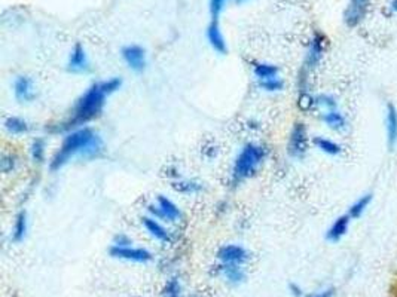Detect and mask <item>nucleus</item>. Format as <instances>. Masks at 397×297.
<instances>
[{"instance_id": "1", "label": "nucleus", "mask_w": 397, "mask_h": 297, "mask_svg": "<svg viewBox=\"0 0 397 297\" xmlns=\"http://www.w3.org/2000/svg\"><path fill=\"white\" fill-rule=\"evenodd\" d=\"M121 77H110L102 82H95L91 87L87 88L84 94H80L78 100L75 102L69 117L46 126L49 134H68L70 131H75L82 126H88L90 122L97 119L103 113V109L107 103V98L118 92L122 88Z\"/></svg>"}, {"instance_id": "2", "label": "nucleus", "mask_w": 397, "mask_h": 297, "mask_svg": "<svg viewBox=\"0 0 397 297\" xmlns=\"http://www.w3.org/2000/svg\"><path fill=\"white\" fill-rule=\"evenodd\" d=\"M105 153V141L102 136L91 126H82L64 136L61 144L49 161V170L57 173L69 165L73 159L95 161Z\"/></svg>"}, {"instance_id": "3", "label": "nucleus", "mask_w": 397, "mask_h": 297, "mask_svg": "<svg viewBox=\"0 0 397 297\" xmlns=\"http://www.w3.org/2000/svg\"><path fill=\"white\" fill-rule=\"evenodd\" d=\"M268 158V148L259 143H245L234 159L231 185L234 188L255 177Z\"/></svg>"}, {"instance_id": "4", "label": "nucleus", "mask_w": 397, "mask_h": 297, "mask_svg": "<svg viewBox=\"0 0 397 297\" xmlns=\"http://www.w3.org/2000/svg\"><path fill=\"white\" fill-rule=\"evenodd\" d=\"M147 214L161 222L169 223H179L184 220V212H181L179 205L165 195H159L155 204H151L147 207Z\"/></svg>"}, {"instance_id": "5", "label": "nucleus", "mask_w": 397, "mask_h": 297, "mask_svg": "<svg viewBox=\"0 0 397 297\" xmlns=\"http://www.w3.org/2000/svg\"><path fill=\"white\" fill-rule=\"evenodd\" d=\"M326 48H327V39H326L323 33H320V31L314 33L309 43H308L305 60H304V64H302L301 69H304L308 73H312L314 70L319 69V65L323 61Z\"/></svg>"}, {"instance_id": "6", "label": "nucleus", "mask_w": 397, "mask_h": 297, "mask_svg": "<svg viewBox=\"0 0 397 297\" xmlns=\"http://www.w3.org/2000/svg\"><path fill=\"white\" fill-rule=\"evenodd\" d=\"M308 129L304 122H296L290 131L287 153L293 159H304L308 152Z\"/></svg>"}, {"instance_id": "7", "label": "nucleus", "mask_w": 397, "mask_h": 297, "mask_svg": "<svg viewBox=\"0 0 397 297\" xmlns=\"http://www.w3.org/2000/svg\"><path fill=\"white\" fill-rule=\"evenodd\" d=\"M109 254L113 259L132 261V263H143V265L154 259L152 253L147 249H143V247H136V245H128V247L110 245Z\"/></svg>"}, {"instance_id": "8", "label": "nucleus", "mask_w": 397, "mask_h": 297, "mask_svg": "<svg viewBox=\"0 0 397 297\" xmlns=\"http://www.w3.org/2000/svg\"><path fill=\"white\" fill-rule=\"evenodd\" d=\"M121 57L131 72L142 73L146 69L147 54H146V49L140 45L131 43V45L124 46L121 49Z\"/></svg>"}, {"instance_id": "9", "label": "nucleus", "mask_w": 397, "mask_h": 297, "mask_svg": "<svg viewBox=\"0 0 397 297\" xmlns=\"http://www.w3.org/2000/svg\"><path fill=\"white\" fill-rule=\"evenodd\" d=\"M65 70L72 75H87L91 72V61L84 45L76 43L69 54Z\"/></svg>"}, {"instance_id": "10", "label": "nucleus", "mask_w": 397, "mask_h": 297, "mask_svg": "<svg viewBox=\"0 0 397 297\" xmlns=\"http://www.w3.org/2000/svg\"><path fill=\"white\" fill-rule=\"evenodd\" d=\"M249 259H250L249 252H247L240 244H226L221 247L218 252V260L219 263H222V265L244 266Z\"/></svg>"}, {"instance_id": "11", "label": "nucleus", "mask_w": 397, "mask_h": 297, "mask_svg": "<svg viewBox=\"0 0 397 297\" xmlns=\"http://www.w3.org/2000/svg\"><path fill=\"white\" fill-rule=\"evenodd\" d=\"M14 97L20 104H31L36 100V87L30 76L21 75L14 80Z\"/></svg>"}, {"instance_id": "12", "label": "nucleus", "mask_w": 397, "mask_h": 297, "mask_svg": "<svg viewBox=\"0 0 397 297\" xmlns=\"http://www.w3.org/2000/svg\"><path fill=\"white\" fill-rule=\"evenodd\" d=\"M369 5L371 0H350L349 6H346L344 12V23L351 28L361 24L363 20L366 18Z\"/></svg>"}, {"instance_id": "13", "label": "nucleus", "mask_w": 397, "mask_h": 297, "mask_svg": "<svg viewBox=\"0 0 397 297\" xmlns=\"http://www.w3.org/2000/svg\"><path fill=\"white\" fill-rule=\"evenodd\" d=\"M142 225L146 229L149 237H152L155 241H158L164 245L173 242V234L161 223V220H158L152 216H144V217H142Z\"/></svg>"}, {"instance_id": "14", "label": "nucleus", "mask_w": 397, "mask_h": 297, "mask_svg": "<svg viewBox=\"0 0 397 297\" xmlns=\"http://www.w3.org/2000/svg\"><path fill=\"white\" fill-rule=\"evenodd\" d=\"M206 36L214 53H218L219 55H225L228 53V42L219 24V20H211L206 30Z\"/></svg>"}, {"instance_id": "15", "label": "nucleus", "mask_w": 397, "mask_h": 297, "mask_svg": "<svg viewBox=\"0 0 397 297\" xmlns=\"http://www.w3.org/2000/svg\"><path fill=\"white\" fill-rule=\"evenodd\" d=\"M218 274L225 279L229 286H233V287L241 286L245 281L244 266H240V265H222V263H219Z\"/></svg>"}, {"instance_id": "16", "label": "nucleus", "mask_w": 397, "mask_h": 297, "mask_svg": "<svg viewBox=\"0 0 397 297\" xmlns=\"http://www.w3.org/2000/svg\"><path fill=\"white\" fill-rule=\"evenodd\" d=\"M353 219L349 216V214H342V216H339L332 225H330V227L327 229V232H326V239L329 242H339L345 235L346 232H349V227H350V222Z\"/></svg>"}, {"instance_id": "17", "label": "nucleus", "mask_w": 397, "mask_h": 297, "mask_svg": "<svg viewBox=\"0 0 397 297\" xmlns=\"http://www.w3.org/2000/svg\"><path fill=\"white\" fill-rule=\"evenodd\" d=\"M27 232H28V214H27V211L21 210L15 216L12 230H11V239L15 244H20L26 239Z\"/></svg>"}, {"instance_id": "18", "label": "nucleus", "mask_w": 397, "mask_h": 297, "mask_svg": "<svg viewBox=\"0 0 397 297\" xmlns=\"http://www.w3.org/2000/svg\"><path fill=\"white\" fill-rule=\"evenodd\" d=\"M322 122L329 128L335 131V133H342V131L346 129L349 126V122H346V118L339 110H329V112H323L320 117Z\"/></svg>"}, {"instance_id": "19", "label": "nucleus", "mask_w": 397, "mask_h": 297, "mask_svg": "<svg viewBox=\"0 0 397 297\" xmlns=\"http://www.w3.org/2000/svg\"><path fill=\"white\" fill-rule=\"evenodd\" d=\"M5 129L9 136L20 137V136L28 134L31 126H30L28 121L21 117H9L5 121Z\"/></svg>"}, {"instance_id": "20", "label": "nucleus", "mask_w": 397, "mask_h": 297, "mask_svg": "<svg viewBox=\"0 0 397 297\" xmlns=\"http://www.w3.org/2000/svg\"><path fill=\"white\" fill-rule=\"evenodd\" d=\"M386 122H387V143L390 148H394L397 143V109L391 103L387 104Z\"/></svg>"}, {"instance_id": "21", "label": "nucleus", "mask_w": 397, "mask_h": 297, "mask_svg": "<svg viewBox=\"0 0 397 297\" xmlns=\"http://www.w3.org/2000/svg\"><path fill=\"white\" fill-rule=\"evenodd\" d=\"M171 188L179 192V193H184V195H198L204 190V186L201 181H196V180H189V178H177L173 181Z\"/></svg>"}, {"instance_id": "22", "label": "nucleus", "mask_w": 397, "mask_h": 297, "mask_svg": "<svg viewBox=\"0 0 397 297\" xmlns=\"http://www.w3.org/2000/svg\"><path fill=\"white\" fill-rule=\"evenodd\" d=\"M312 144L316 146V148H319L322 153L329 155V156H338L342 153V147L339 143L330 140V139H326V137H322V136L314 137Z\"/></svg>"}, {"instance_id": "23", "label": "nucleus", "mask_w": 397, "mask_h": 297, "mask_svg": "<svg viewBox=\"0 0 397 297\" xmlns=\"http://www.w3.org/2000/svg\"><path fill=\"white\" fill-rule=\"evenodd\" d=\"M253 75H255L256 80L260 82V80H267V79L280 76V70L275 64L259 61V63L253 64Z\"/></svg>"}, {"instance_id": "24", "label": "nucleus", "mask_w": 397, "mask_h": 297, "mask_svg": "<svg viewBox=\"0 0 397 297\" xmlns=\"http://www.w3.org/2000/svg\"><path fill=\"white\" fill-rule=\"evenodd\" d=\"M372 200H374V195H372V193H366V195L360 196L359 200L349 208V212H346V214H349V216H350L353 220L360 219V217L363 216V214L366 212V210L369 208Z\"/></svg>"}, {"instance_id": "25", "label": "nucleus", "mask_w": 397, "mask_h": 297, "mask_svg": "<svg viewBox=\"0 0 397 297\" xmlns=\"http://www.w3.org/2000/svg\"><path fill=\"white\" fill-rule=\"evenodd\" d=\"M30 159L33 163L41 165L46 159V141L42 137H36L30 144Z\"/></svg>"}, {"instance_id": "26", "label": "nucleus", "mask_w": 397, "mask_h": 297, "mask_svg": "<svg viewBox=\"0 0 397 297\" xmlns=\"http://www.w3.org/2000/svg\"><path fill=\"white\" fill-rule=\"evenodd\" d=\"M258 85L265 92H280L285 88V80L280 76H277V77H271L267 80H260V82H258Z\"/></svg>"}, {"instance_id": "27", "label": "nucleus", "mask_w": 397, "mask_h": 297, "mask_svg": "<svg viewBox=\"0 0 397 297\" xmlns=\"http://www.w3.org/2000/svg\"><path fill=\"white\" fill-rule=\"evenodd\" d=\"M18 167V158L14 153H2L0 156V171L4 174H11Z\"/></svg>"}, {"instance_id": "28", "label": "nucleus", "mask_w": 397, "mask_h": 297, "mask_svg": "<svg viewBox=\"0 0 397 297\" xmlns=\"http://www.w3.org/2000/svg\"><path fill=\"white\" fill-rule=\"evenodd\" d=\"M162 297H181V284L177 276H171L167 279V283L164 286Z\"/></svg>"}, {"instance_id": "29", "label": "nucleus", "mask_w": 397, "mask_h": 297, "mask_svg": "<svg viewBox=\"0 0 397 297\" xmlns=\"http://www.w3.org/2000/svg\"><path fill=\"white\" fill-rule=\"evenodd\" d=\"M297 107H300L302 112H311L316 106V97L311 94V91L307 92H300V97H297Z\"/></svg>"}, {"instance_id": "30", "label": "nucleus", "mask_w": 397, "mask_h": 297, "mask_svg": "<svg viewBox=\"0 0 397 297\" xmlns=\"http://www.w3.org/2000/svg\"><path fill=\"white\" fill-rule=\"evenodd\" d=\"M316 106L319 109H322L323 112H329V110H338V103L332 95L329 94H322L316 97Z\"/></svg>"}, {"instance_id": "31", "label": "nucleus", "mask_w": 397, "mask_h": 297, "mask_svg": "<svg viewBox=\"0 0 397 297\" xmlns=\"http://www.w3.org/2000/svg\"><path fill=\"white\" fill-rule=\"evenodd\" d=\"M229 0H208V9H210V15L213 20H219L221 14L223 12V9L226 8Z\"/></svg>"}, {"instance_id": "32", "label": "nucleus", "mask_w": 397, "mask_h": 297, "mask_svg": "<svg viewBox=\"0 0 397 297\" xmlns=\"http://www.w3.org/2000/svg\"><path fill=\"white\" fill-rule=\"evenodd\" d=\"M112 245H115V247H128V245H132V239L129 237H127L125 234H120V235L113 238Z\"/></svg>"}, {"instance_id": "33", "label": "nucleus", "mask_w": 397, "mask_h": 297, "mask_svg": "<svg viewBox=\"0 0 397 297\" xmlns=\"http://www.w3.org/2000/svg\"><path fill=\"white\" fill-rule=\"evenodd\" d=\"M334 294H335V291H334L332 288H329V290H323V291H320V293L312 294V296H309V297H334Z\"/></svg>"}, {"instance_id": "34", "label": "nucleus", "mask_w": 397, "mask_h": 297, "mask_svg": "<svg viewBox=\"0 0 397 297\" xmlns=\"http://www.w3.org/2000/svg\"><path fill=\"white\" fill-rule=\"evenodd\" d=\"M289 290H290V293H292L295 297H301V296H302V288H301L300 286L290 284V286H289Z\"/></svg>"}, {"instance_id": "35", "label": "nucleus", "mask_w": 397, "mask_h": 297, "mask_svg": "<svg viewBox=\"0 0 397 297\" xmlns=\"http://www.w3.org/2000/svg\"><path fill=\"white\" fill-rule=\"evenodd\" d=\"M390 9H391V12L397 14V0H391V2H390Z\"/></svg>"}, {"instance_id": "36", "label": "nucleus", "mask_w": 397, "mask_h": 297, "mask_svg": "<svg viewBox=\"0 0 397 297\" xmlns=\"http://www.w3.org/2000/svg\"><path fill=\"white\" fill-rule=\"evenodd\" d=\"M249 2H252V0H234V4H237V5H245Z\"/></svg>"}, {"instance_id": "37", "label": "nucleus", "mask_w": 397, "mask_h": 297, "mask_svg": "<svg viewBox=\"0 0 397 297\" xmlns=\"http://www.w3.org/2000/svg\"><path fill=\"white\" fill-rule=\"evenodd\" d=\"M189 297H201V296H198V294H192V296H189Z\"/></svg>"}]
</instances>
